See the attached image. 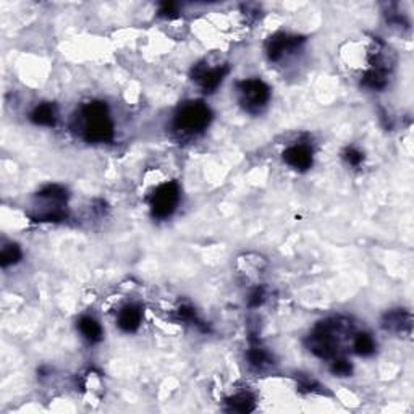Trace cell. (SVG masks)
<instances>
[{
    "mask_svg": "<svg viewBox=\"0 0 414 414\" xmlns=\"http://www.w3.org/2000/svg\"><path fill=\"white\" fill-rule=\"evenodd\" d=\"M209 65V63H207ZM206 63H197L193 68L191 76L193 80L197 83V86L201 87L202 93L210 94L214 91H217V87L222 85L228 73L227 65H215V67H207Z\"/></svg>",
    "mask_w": 414,
    "mask_h": 414,
    "instance_id": "cell-8",
    "label": "cell"
},
{
    "mask_svg": "<svg viewBox=\"0 0 414 414\" xmlns=\"http://www.w3.org/2000/svg\"><path fill=\"white\" fill-rule=\"evenodd\" d=\"M283 162L288 165L290 168L296 170V172H307L312 167L314 162V153H312V147L306 142H298L287 147L282 154Z\"/></svg>",
    "mask_w": 414,
    "mask_h": 414,
    "instance_id": "cell-9",
    "label": "cell"
},
{
    "mask_svg": "<svg viewBox=\"0 0 414 414\" xmlns=\"http://www.w3.org/2000/svg\"><path fill=\"white\" fill-rule=\"evenodd\" d=\"M21 248L15 245V243H8V245H3L2 251H0V264H2L3 269H7L10 265L18 264L21 261Z\"/></svg>",
    "mask_w": 414,
    "mask_h": 414,
    "instance_id": "cell-17",
    "label": "cell"
},
{
    "mask_svg": "<svg viewBox=\"0 0 414 414\" xmlns=\"http://www.w3.org/2000/svg\"><path fill=\"white\" fill-rule=\"evenodd\" d=\"M351 332V322L342 317H332L320 322L306 340L307 348L312 354L322 360H330L337 356L342 335Z\"/></svg>",
    "mask_w": 414,
    "mask_h": 414,
    "instance_id": "cell-2",
    "label": "cell"
},
{
    "mask_svg": "<svg viewBox=\"0 0 414 414\" xmlns=\"http://www.w3.org/2000/svg\"><path fill=\"white\" fill-rule=\"evenodd\" d=\"M180 185L177 182H167L157 186L149 197L151 214L154 219L165 220L172 217L178 204H180Z\"/></svg>",
    "mask_w": 414,
    "mask_h": 414,
    "instance_id": "cell-6",
    "label": "cell"
},
{
    "mask_svg": "<svg viewBox=\"0 0 414 414\" xmlns=\"http://www.w3.org/2000/svg\"><path fill=\"white\" fill-rule=\"evenodd\" d=\"M246 360L250 362L251 367H254L257 371L265 369V367L274 364V358L268 349L262 348L259 343H252L251 348L248 349L246 353Z\"/></svg>",
    "mask_w": 414,
    "mask_h": 414,
    "instance_id": "cell-14",
    "label": "cell"
},
{
    "mask_svg": "<svg viewBox=\"0 0 414 414\" xmlns=\"http://www.w3.org/2000/svg\"><path fill=\"white\" fill-rule=\"evenodd\" d=\"M411 314L404 309H395L390 311L384 316L382 319V327L389 332H395V334H404V332H411Z\"/></svg>",
    "mask_w": 414,
    "mask_h": 414,
    "instance_id": "cell-11",
    "label": "cell"
},
{
    "mask_svg": "<svg viewBox=\"0 0 414 414\" xmlns=\"http://www.w3.org/2000/svg\"><path fill=\"white\" fill-rule=\"evenodd\" d=\"M76 327H78V330H80L81 337L91 345L99 343L104 337L102 327H100L99 320L93 316H81L80 319H78Z\"/></svg>",
    "mask_w": 414,
    "mask_h": 414,
    "instance_id": "cell-12",
    "label": "cell"
},
{
    "mask_svg": "<svg viewBox=\"0 0 414 414\" xmlns=\"http://www.w3.org/2000/svg\"><path fill=\"white\" fill-rule=\"evenodd\" d=\"M213 112L202 100H188L183 102L173 115L172 128L180 138H195L207 130Z\"/></svg>",
    "mask_w": 414,
    "mask_h": 414,
    "instance_id": "cell-3",
    "label": "cell"
},
{
    "mask_svg": "<svg viewBox=\"0 0 414 414\" xmlns=\"http://www.w3.org/2000/svg\"><path fill=\"white\" fill-rule=\"evenodd\" d=\"M238 104L251 115L261 113L270 100V87L259 78H248L237 83Z\"/></svg>",
    "mask_w": 414,
    "mask_h": 414,
    "instance_id": "cell-5",
    "label": "cell"
},
{
    "mask_svg": "<svg viewBox=\"0 0 414 414\" xmlns=\"http://www.w3.org/2000/svg\"><path fill=\"white\" fill-rule=\"evenodd\" d=\"M330 371H332L334 375L338 377H349L353 374V364L345 358H335L332 361V366H330Z\"/></svg>",
    "mask_w": 414,
    "mask_h": 414,
    "instance_id": "cell-18",
    "label": "cell"
},
{
    "mask_svg": "<svg viewBox=\"0 0 414 414\" xmlns=\"http://www.w3.org/2000/svg\"><path fill=\"white\" fill-rule=\"evenodd\" d=\"M178 13V6L173 2H164L160 3L159 8V15L165 17V18H173Z\"/></svg>",
    "mask_w": 414,
    "mask_h": 414,
    "instance_id": "cell-21",
    "label": "cell"
},
{
    "mask_svg": "<svg viewBox=\"0 0 414 414\" xmlns=\"http://www.w3.org/2000/svg\"><path fill=\"white\" fill-rule=\"evenodd\" d=\"M264 301H265L264 288L256 287L250 293V298H248V306H250V307H259V306H262V303H264Z\"/></svg>",
    "mask_w": 414,
    "mask_h": 414,
    "instance_id": "cell-20",
    "label": "cell"
},
{
    "mask_svg": "<svg viewBox=\"0 0 414 414\" xmlns=\"http://www.w3.org/2000/svg\"><path fill=\"white\" fill-rule=\"evenodd\" d=\"M34 219L38 222H62L67 219V202L68 191L62 185H47L36 195Z\"/></svg>",
    "mask_w": 414,
    "mask_h": 414,
    "instance_id": "cell-4",
    "label": "cell"
},
{
    "mask_svg": "<svg viewBox=\"0 0 414 414\" xmlns=\"http://www.w3.org/2000/svg\"><path fill=\"white\" fill-rule=\"evenodd\" d=\"M342 157L349 167H360L364 162V154L360 149H356V147H347L342 153Z\"/></svg>",
    "mask_w": 414,
    "mask_h": 414,
    "instance_id": "cell-19",
    "label": "cell"
},
{
    "mask_svg": "<svg viewBox=\"0 0 414 414\" xmlns=\"http://www.w3.org/2000/svg\"><path fill=\"white\" fill-rule=\"evenodd\" d=\"M305 44V38L301 36H290L287 33H277L268 41L265 44V54L270 62L279 63L283 58L290 57V55L300 50L301 45Z\"/></svg>",
    "mask_w": 414,
    "mask_h": 414,
    "instance_id": "cell-7",
    "label": "cell"
},
{
    "mask_svg": "<svg viewBox=\"0 0 414 414\" xmlns=\"http://www.w3.org/2000/svg\"><path fill=\"white\" fill-rule=\"evenodd\" d=\"M57 107L50 102L38 104L30 115V120L38 127H55L57 125Z\"/></svg>",
    "mask_w": 414,
    "mask_h": 414,
    "instance_id": "cell-13",
    "label": "cell"
},
{
    "mask_svg": "<svg viewBox=\"0 0 414 414\" xmlns=\"http://www.w3.org/2000/svg\"><path fill=\"white\" fill-rule=\"evenodd\" d=\"M227 409L232 413H251L256 409V398L250 392H240L227 400Z\"/></svg>",
    "mask_w": 414,
    "mask_h": 414,
    "instance_id": "cell-15",
    "label": "cell"
},
{
    "mask_svg": "<svg viewBox=\"0 0 414 414\" xmlns=\"http://www.w3.org/2000/svg\"><path fill=\"white\" fill-rule=\"evenodd\" d=\"M353 349L354 353L360 354V356H372L377 349L375 340L367 332L356 334L353 337Z\"/></svg>",
    "mask_w": 414,
    "mask_h": 414,
    "instance_id": "cell-16",
    "label": "cell"
},
{
    "mask_svg": "<svg viewBox=\"0 0 414 414\" xmlns=\"http://www.w3.org/2000/svg\"><path fill=\"white\" fill-rule=\"evenodd\" d=\"M141 322H142V309L140 305L130 303V305L123 306L122 309L118 311L117 325L125 334H135L136 330L140 329Z\"/></svg>",
    "mask_w": 414,
    "mask_h": 414,
    "instance_id": "cell-10",
    "label": "cell"
},
{
    "mask_svg": "<svg viewBox=\"0 0 414 414\" xmlns=\"http://www.w3.org/2000/svg\"><path fill=\"white\" fill-rule=\"evenodd\" d=\"M76 130L86 142L104 144L113 140V120L105 102L93 100L83 105L76 117Z\"/></svg>",
    "mask_w": 414,
    "mask_h": 414,
    "instance_id": "cell-1",
    "label": "cell"
}]
</instances>
